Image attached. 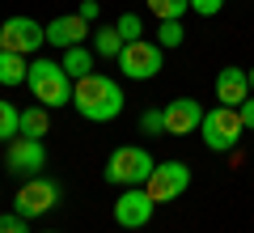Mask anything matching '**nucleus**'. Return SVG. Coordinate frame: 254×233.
Returning a JSON list of instances; mask_svg holds the SVG:
<instances>
[{
  "label": "nucleus",
  "instance_id": "nucleus-17",
  "mask_svg": "<svg viewBox=\"0 0 254 233\" xmlns=\"http://www.w3.org/2000/svg\"><path fill=\"white\" fill-rule=\"evenodd\" d=\"M123 34H119L115 26H102V30H93V51L98 55H106V60H119L123 55Z\"/></svg>",
  "mask_w": 254,
  "mask_h": 233
},
{
  "label": "nucleus",
  "instance_id": "nucleus-22",
  "mask_svg": "<svg viewBox=\"0 0 254 233\" xmlns=\"http://www.w3.org/2000/svg\"><path fill=\"white\" fill-rule=\"evenodd\" d=\"M182 38H187L182 21H161V30H157V43L161 47H182Z\"/></svg>",
  "mask_w": 254,
  "mask_h": 233
},
{
  "label": "nucleus",
  "instance_id": "nucleus-3",
  "mask_svg": "<svg viewBox=\"0 0 254 233\" xmlns=\"http://www.w3.org/2000/svg\"><path fill=\"white\" fill-rule=\"evenodd\" d=\"M153 153L140 149V144H123V149L110 153L106 161V182H115V187H144L148 174H153Z\"/></svg>",
  "mask_w": 254,
  "mask_h": 233
},
{
  "label": "nucleus",
  "instance_id": "nucleus-16",
  "mask_svg": "<svg viewBox=\"0 0 254 233\" xmlns=\"http://www.w3.org/2000/svg\"><path fill=\"white\" fill-rule=\"evenodd\" d=\"M64 68H68V77H72V81H81V77H89V72H93V51H89V47H68V51H64Z\"/></svg>",
  "mask_w": 254,
  "mask_h": 233
},
{
  "label": "nucleus",
  "instance_id": "nucleus-24",
  "mask_svg": "<svg viewBox=\"0 0 254 233\" xmlns=\"http://www.w3.org/2000/svg\"><path fill=\"white\" fill-rule=\"evenodd\" d=\"M190 9L199 13V17H216V13L225 9V0H190Z\"/></svg>",
  "mask_w": 254,
  "mask_h": 233
},
{
  "label": "nucleus",
  "instance_id": "nucleus-5",
  "mask_svg": "<svg viewBox=\"0 0 254 233\" xmlns=\"http://www.w3.org/2000/svg\"><path fill=\"white\" fill-rule=\"evenodd\" d=\"M60 195H64V187L55 178L34 174V178H26L17 187V195H13V212H21L26 221H30V216H43V212H55V208H60Z\"/></svg>",
  "mask_w": 254,
  "mask_h": 233
},
{
  "label": "nucleus",
  "instance_id": "nucleus-11",
  "mask_svg": "<svg viewBox=\"0 0 254 233\" xmlns=\"http://www.w3.org/2000/svg\"><path fill=\"white\" fill-rule=\"evenodd\" d=\"M161 110H165V136H190V132H199L203 115H208L195 98H174V102H165Z\"/></svg>",
  "mask_w": 254,
  "mask_h": 233
},
{
  "label": "nucleus",
  "instance_id": "nucleus-15",
  "mask_svg": "<svg viewBox=\"0 0 254 233\" xmlns=\"http://www.w3.org/2000/svg\"><path fill=\"white\" fill-rule=\"evenodd\" d=\"M26 72H30V64H26V55H17V51H0V85H26Z\"/></svg>",
  "mask_w": 254,
  "mask_h": 233
},
{
  "label": "nucleus",
  "instance_id": "nucleus-9",
  "mask_svg": "<svg viewBox=\"0 0 254 233\" xmlns=\"http://www.w3.org/2000/svg\"><path fill=\"white\" fill-rule=\"evenodd\" d=\"M47 43V26H38L34 17H9L0 26V51H17V55H34Z\"/></svg>",
  "mask_w": 254,
  "mask_h": 233
},
{
  "label": "nucleus",
  "instance_id": "nucleus-23",
  "mask_svg": "<svg viewBox=\"0 0 254 233\" xmlns=\"http://www.w3.org/2000/svg\"><path fill=\"white\" fill-rule=\"evenodd\" d=\"M0 233H30V225H26L21 212H4L0 216Z\"/></svg>",
  "mask_w": 254,
  "mask_h": 233
},
{
  "label": "nucleus",
  "instance_id": "nucleus-21",
  "mask_svg": "<svg viewBox=\"0 0 254 233\" xmlns=\"http://www.w3.org/2000/svg\"><path fill=\"white\" fill-rule=\"evenodd\" d=\"M140 132H144V136H165V110L161 106H148L144 115H140Z\"/></svg>",
  "mask_w": 254,
  "mask_h": 233
},
{
  "label": "nucleus",
  "instance_id": "nucleus-12",
  "mask_svg": "<svg viewBox=\"0 0 254 233\" xmlns=\"http://www.w3.org/2000/svg\"><path fill=\"white\" fill-rule=\"evenodd\" d=\"M85 34H89V21H85L81 13H64V17L47 21V43L60 47V51H68V47H81Z\"/></svg>",
  "mask_w": 254,
  "mask_h": 233
},
{
  "label": "nucleus",
  "instance_id": "nucleus-13",
  "mask_svg": "<svg viewBox=\"0 0 254 233\" xmlns=\"http://www.w3.org/2000/svg\"><path fill=\"white\" fill-rule=\"evenodd\" d=\"M250 98V77L246 68H220L216 72V102L220 106H242Z\"/></svg>",
  "mask_w": 254,
  "mask_h": 233
},
{
  "label": "nucleus",
  "instance_id": "nucleus-7",
  "mask_svg": "<svg viewBox=\"0 0 254 233\" xmlns=\"http://www.w3.org/2000/svg\"><path fill=\"white\" fill-rule=\"evenodd\" d=\"M115 64H119V72H123L127 81H153L157 72H161V43L136 38V43L123 47V55Z\"/></svg>",
  "mask_w": 254,
  "mask_h": 233
},
{
  "label": "nucleus",
  "instance_id": "nucleus-28",
  "mask_svg": "<svg viewBox=\"0 0 254 233\" xmlns=\"http://www.w3.org/2000/svg\"><path fill=\"white\" fill-rule=\"evenodd\" d=\"M43 233H60V229H43Z\"/></svg>",
  "mask_w": 254,
  "mask_h": 233
},
{
  "label": "nucleus",
  "instance_id": "nucleus-2",
  "mask_svg": "<svg viewBox=\"0 0 254 233\" xmlns=\"http://www.w3.org/2000/svg\"><path fill=\"white\" fill-rule=\"evenodd\" d=\"M72 77L60 60H30L26 72V89L34 93V102L43 106H72Z\"/></svg>",
  "mask_w": 254,
  "mask_h": 233
},
{
  "label": "nucleus",
  "instance_id": "nucleus-26",
  "mask_svg": "<svg viewBox=\"0 0 254 233\" xmlns=\"http://www.w3.org/2000/svg\"><path fill=\"white\" fill-rule=\"evenodd\" d=\"M76 13H81L85 21H98V0H81V9H76Z\"/></svg>",
  "mask_w": 254,
  "mask_h": 233
},
{
  "label": "nucleus",
  "instance_id": "nucleus-19",
  "mask_svg": "<svg viewBox=\"0 0 254 233\" xmlns=\"http://www.w3.org/2000/svg\"><path fill=\"white\" fill-rule=\"evenodd\" d=\"M13 136H21V110L13 106V102H4V98H0V140L9 144Z\"/></svg>",
  "mask_w": 254,
  "mask_h": 233
},
{
  "label": "nucleus",
  "instance_id": "nucleus-4",
  "mask_svg": "<svg viewBox=\"0 0 254 233\" xmlns=\"http://www.w3.org/2000/svg\"><path fill=\"white\" fill-rule=\"evenodd\" d=\"M242 132H246V123H242V110L237 106H212L199 123V136L208 144V153H233Z\"/></svg>",
  "mask_w": 254,
  "mask_h": 233
},
{
  "label": "nucleus",
  "instance_id": "nucleus-14",
  "mask_svg": "<svg viewBox=\"0 0 254 233\" xmlns=\"http://www.w3.org/2000/svg\"><path fill=\"white\" fill-rule=\"evenodd\" d=\"M51 132V106H43V102H34V106L21 110V136H43Z\"/></svg>",
  "mask_w": 254,
  "mask_h": 233
},
{
  "label": "nucleus",
  "instance_id": "nucleus-18",
  "mask_svg": "<svg viewBox=\"0 0 254 233\" xmlns=\"http://www.w3.org/2000/svg\"><path fill=\"white\" fill-rule=\"evenodd\" d=\"M144 4L157 21H182V13L190 9V0H144Z\"/></svg>",
  "mask_w": 254,
  "mask_h": 233
},
{
  "label": "nucleus",
  "instance_id": "nucleus-25",
  "mask_svg": "<svg viewBox=\"0 0 254 233\" xmlns=\"http://www.w3.org/2000/svg\"><path fill=\"white\" fill-rule=\"evenodd\" d=\"M237 110H242V123H246V132H254V93H250V98H246Z\"/></svg>",
  "mask_w": 254,
  "mask_h": 233
},
{
  "label": "nucleus",
  "instance_id": "nucleus-1",
  "mask_svg": "<svg viewBox=\"0 0 254 233\" xmlns=\"http://www.w3.org/2000/svg\"><path fill=\"white\" fill-rule=\"evenodd\" d=\"M72 106L81 119H89V123H110V119L123 115L127 98H123V85L110 81L106 72L93 68L89 77H81V81L72 85Z\"/></svg>",
  "mask_w": 254,
  "mask_h": 233
},
{
  "label": "nucleus",
  "instance_id": "nucleus-6",
  "mask_svg": "<svg viewBox=\"0 0 254 233\" xmlns=\"http://www.w3.org/2000/svg\"><path fill=\"white\" fill-rule=\"evenodd\" d=\"M4 165H9V174H17V178H34V174L47 170V144L38 140V136H13V140L4 144Z\"/></svg>",
  "mask_w": 254,
  "mask_h": 233
},
{
  "label": "nucleus",
  "instance_id": "nucleus-10",
  "mask_svg": "<svg viewBox=\"0 0 254 233\" xmlns=\"http://www.w3.org/2000/svg\"><path fill=\"white\" fill-rule=\"evenodd\" d=\"M153 212H157V204L144 187H123V195L115 199V225L119 229H144L153 221Z\"/></svg>",
  "mask_w": 254,
  "mask_h": 233
},
{
  "label": "nucleus",
  "instance_id": "nucleus-8",
  "mask_svg": "<svg viewBox=\"0 0 254 233\" xmlns=\"http://www.w3.org/2000/svg\"><path fill=\"white\" fill-rule=\"evenodd\" d=\"M187 187H190V165L187 161H157L153 174H148V182H144V191L153 195V204H170V199H178Z\"/></svg>",
  "mask_w": 254,
  "mask_h": 233
},
{
  "label": "nucleus",
  "instance_id": "nucleus-20",
  "mask_svg": "<svg viewBox=\"0 0 254 233\" xmlns=\"http://www.w3.org/2000/svg\"><path fill=\"white\" fill-rule=\"evenodd\" d=\"M115 30L123 34V43H136V38H144V21H140V13H123V17L115 21Z\"/></svg>",
  "mask_w": 254,
  "mask_h": 233
},
{
  "label": "nucleus",
  "instance_id": "nucleus-27",
  "mask_svg": "<svg viewBox=\"0 0 254 233\" xmlns=\"http://www.w3.org/2000/svg\"><path fill=\"white\" fill-rule=\"evenodd\" d=\"M246 77H250V93H254V68H250V72H246Z\"/></svg>",
  "mask_w": 254,
  "mask_h": 233
}]
</instances>
